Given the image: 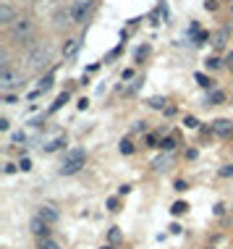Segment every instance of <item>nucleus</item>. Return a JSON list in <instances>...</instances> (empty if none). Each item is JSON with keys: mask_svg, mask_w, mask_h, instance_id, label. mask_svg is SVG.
Masks as SVG:
<instances>
[{"mask_svg": "<svg viewBox=\"0 0 233 249\" xmlns=\"http://www.w3.org/2000/svg\"><path fill=\"white\" fill-rule=\"evenodd\" d=\"M186 210H189L186 202H176V205H173V215H181V213H186Z\"/></svg>", "mask_w": 233, "mask_h": 249, "instance_id": "f3484780", "label": "nucleus"}, {"mask_svg": "<svg viewBox=\"0 0 233 249\" xmlns=\"http://www.w3.org/2000/svg\"><path fill=\"white\" fill-rule=\"evenodd\" d=\"M11 34H14L16 40H27L31 34V21L29 18H16V21L11 24Z\"/></svg>", "mask_w": 233, "mask_h": 249, "instance_id": "39448f33", "label": "nucleus"}, {"mask_svg": "<svg viewBox=\"0 0 233 249\" xmlns=\"http://www.w3.org/2000/svg\"><path fill=\"white\" fill-rule=\"evenodd\" d=\"M207 66H210V68H217L220 61H217V58H207Z\"/></svg>", "mask_w": 233, "mask_h": 249, "instance_id": "b1692460", "label": "nucleus"}, {"mask_svg": "<svg viewBox=\"0 0 233 249\" xmlns=\"http://www.w3.org/2000/svg\"><path fill=\"white\" fill-rule=\"evenodd\" d=\"M220 173H223V176H233V165H228V168H223Z\"/></svg>", "mask_w": 233, "mask_h": 249, "instance_id": "bb28decb", "label": "nucleus"}, {"mask_svg": "<svg viewBox=\"0 0 233 249\" xmlns=\"http://www.w3.org/2000/svg\"><path fill=\"white\" fill-rule=\"evenodd\" d=\"M66 100H68V94H66V92H63V94H61V97H58V100H55V105H53V110H58V108H61L63 103H66Z\"/></svg>", "mask_w": 233, "mask_h": 249, "instance_id": "a211bd4d", "label": "nucleus"}, {"mask_svg": "<svg viewBox=\"0 0 233 249\" xmlns=\"http://www.w3.org/2000/svg\"><path fill=\"white\" fill-rule=\"evenodd\" d=\"M8 129H11L8 118H0V131H8Z\"/></svg>", "mask_w": 233, "mask_h": 249, "instance_id": "412c9836", "label": "nucleus"}, {"mask_svg": "<svg viewBox=\"0 0 233 249\" xmlns=\"http://www.w3.org/2000/svg\"><path fill=\"white\" fill-rule=\"evenodd\" d=\"M40 249H61V247H58L55 241H45V244H42Z\"/></svg>", "mask_w": 233, "mask_h": 249, "instance_id": "5701e85b", "label": "nucleus"}, {"mask_svg": "<svg viewBox=\"0 0 233 249\" xmlns=\"http://www.w3.org/2000/svg\"><path fill=\"white\" fill-rule=\"evenodd\" d=\"M0 21H3V24H11V21H14V8H11L8 3L0 5Z\"/></svg>", "mask_w": 233, "mask_h": 249, "instance_id": "1a4fd4ad", "label": "nucleus"}, {"mask_svg": "<svg viewBox=\"0 0 233 249\" xmlns=\"http://www.w3.org/2000/svg\"><path fill=\"white\" fill-rule=\"evenodd\" d=\"M225 66H228L231 71H233V53H228V58H225Z\"/></svg>", "mask_w": 233, "mask_h": 249, "instance_id": "a878e982", "label": "nucleus"}, {"mask_svg": "<svg viewBox=\"0 0 233 249\" xmlns=\"http://www.w3.org/2000/svg\"><path fill=\"white\" fill-rule=\"evenodd\" d=\"M231 14H233V5H231Z\"/></svg>", "mask_w": 233, "mask_h": 249, "instance_id": "cd10ccee", "label": "nucleus"}, {"mask_svg": "<svg viewBox=\"0 0 233 249\" xmlns=\"http://www.w3.org/2000/svg\"><path fill=\"white\" fill-rule=\"evenodd\" d=\"M79 50H81V40H79V37H74V40H68L66 45H63V58H66V61L76 58Z\"/></svg>", "mask_w": 233, "mask_h": 249, "instance_id": "423d86ee", "label": "nucleus"}, {"mask_svg": "<svg viewBox=\"0 0 233 249\" xmlns=\"http://www.w3.org/2000/svg\"><path fill=\"white\" fill-rule=\"evenodd\" d=\"M61 144H66V139H63V137H55L53 142H47V144H45V150H47V152H55Z\"/></svg>", "mask_w": 233, "mask_h": 249, "instance_id": "9b49d317", "label": "nucleus"}, {"mask_svg": "<svg viewBox=\"0 0 233 249\" xmlns=\"http://www.w3.org/2000/svg\"><path fill=\"white\" fill-rule=\"evenodd\" d=\"M14 142H16V144L27 142V134H24V131H18V134H14Z\"/></svg>", "mask_w": 233, "mask_h": 249, "instance_id": "aec40b11", "label": "nucleus"}, {"mask_svg": "<svg viewBox=\"0 0 233 249\" xmlns=\"http://www.w3.org/2000/svg\"><path fill=\"white\" fill-rule=\"evenodd\" d=\"M160 147H163V150H173V147H176V142H173V139H163V142H160Z\"/></svg>", "mask_w": 233, "mask_h": 249, "instance_id": "6ab92c4d", "label": "nucleus"}, {"mask_svg": "<svg viewBox=\"0 0 233 249\" xmlns=\"http://www.w3.org/2000/svg\"><path fill=\"white\" fill-rule=\"evenodd\" d=\"M212 129H215L217 134H231L233 131V124H231V121H225V118H217L215 124H212Z\"/></svg>", "mask_w": 233, "mask_h": 249, "instance_id": "6e6552de", "label": "nucleus"}, {"mask_svg": "<svg viewBox=\"0 0 233 249\" xmlns=\"http://www.w3.org/2000/svg\"><path fill=\"white\" fill-rule=\"evenodd\" d=\"M92 8H94V0H76L74 5H71V21L74 24H84L89 18V14H92Z\"/></svg>", "mask_w": 233, "mask_h": 249, "instance_id": "7ed1b4c3", "label": "nucleus"}, {"mask_svg": "<svg viewBox=\"0 0 233 249\" xmlns=\"http://www.w3.org/2000/svg\"><path fill=\"white\" fill-rule=\"evenodd\" d=\"M24 84V76H21V71H14V68H8L5 66L3 71H0V89H16V87H21Z\"/></svg>", "mask_w": 233, "mask_h": 249, "instance_id": "20e7f679", "label": "nucleus"}, {"mask_svg": "<svg viewBox=\"0 0 233 249\" xmlns=\"http://www.w3.org/2000/svg\"><path fill=\"white\" fill-rule=\"evenodd\" d=\"M84 160H87L84 150H71L68 155L63 157V163H61V173H63V176H74V173H79V171L84 168Z\"/></svg>", "mask_w": 233, "mask_h": 249, "instance_id": "f257e3e1", "label": "nucleus"}, {"mask_svg": "<svg viewBox=\"0 0 233 249\" xmlns=\"http://www.w3.org/2000/svg\"><path fill=\"white\" fill-rule=\"evenodd\" d=\"M50 58H53V50H50V45H37L34 50L29 53V68H34V71H40L42 66H47Z\"/></svg>", "mask_w": 233, "mask_h": 249, "instance_id": "f03ea898", "label": "nucleus"}, {"mask_svg": "<svg viewBox=\"0 0 233 249\" xmlns=\"http://www.w3.org/2000/svg\"><path fill=\"white\" fill-rule=\"evenodd\" d=\"M150 108H157V110H165V97H152Z\"/></svg>", "mask_w": 233, "mask_h": 249, "instance_id": "4468645a", "label": "nucleus"}, {"mask_svg": "<svg viewBox=\"0 0 233 249\" xmlns=\"http://www.w3.org/2000/svg\"><path fill=\"white\" fill-rule=\"evenodd\" d=\"M121 152H124V155H131V152H134V144L128 142V139H124V142H121Z\"/></svg>", "mask_w": 233, "mask_h": 249, "instance_id": "dca6fc26", "label": "nucleus"}, {"mask_svg": "<svg viewBox=\"0 0 233 249\" xmlns=\"http://www.w3.org/2000/svg\"><path fill=\"white\" fill-rule=\"evenodd\" d=\"M21 171H31V160H29V157H24V160H21Z\"/></svg>", "mask_w": 233, "mask_h": 249, "instance_id": "4be33fe9", "label": "nucleus"}, {"mask_svg": "<svg viewBox=\"0 0 233 249\" xmlns=\"http://www.w3.org/2000/svg\"><path fill=\"white\" fill-rule=\"evenodd\" d=\"M210 103H212V105H220V103H225V94H223V92H217V89H215V92H210Z\"/></svg>", "mask_w": 233, "mask_h": 249, "instance_id": "ddd939ff", "label": "nucleus"}, {"mask_svg": "<svg viewBox=\"0 0 233 249\" xmlns=\"http://www.w3.org/2000/svg\"><path fill=\"white\" fill-rule=\"evenodd\" d=\"M184 124H186V126H189V129H197V118H186V121H184Z\"/></svg>", "mask_w": 233, "mask_h": 249, "instance_id": "393cba45", "label": "nucleus"}, {"mask_svg": "<svg viewBox=\"0 0 233 249\" xmlns=\"http://www.w3.org/2000/svg\"><path fill=\"white\" fill-rule=\"evenodd\" d=\"M31 231H34L37 236H45V233H47V223H45L42 218H34V220H31Z\"/></svg>", "mask_w": 233, "mask_h": 249, "instance_id": "9d476101", "label": "nucleus"}, {"mask_svg": "<svg viewBox=\"0 0 233 249\" xmlns=\"http://www.w3.org/2000/svg\"><path fill=\"white\" fill-rule=\"evenodd\" d=\"M37 218H42L45 223H55L58 220V210L50 207V205H45V207H40V215H37Z\"/></svg>", "mask_w": 233, "mask_h": 249, "instance_id": "0eeeda50", "label": "nucleus"}, {"mask_svg": "<svg viewBox=\"0 0 233 249\" xmlns=\"http://www.w3.org/2000/svg\"><path fill=\"white\" fill-rule=\"evenodd\" d=\"M197 81H199V87H204V89H210V87H212L210 76H204V74H197Z\"/></svg>", "mask_w": 233, "mask_h": 249, "instance_id": "2eb2a0df", "label": "nucleus"}, {"mask_svg": "<svg viewBox=\"0 0 233 249\" xmlns=\"http://www.w3.org/2000/svg\"><path fill=\"white\" fill-rule=\"evenodd\" d=\"M53 87V74H47L45 79L40 81V87H37V92H47V89Z\"/></svg>", "mask_w": 233, "mask_h": 249, "instance_id": "f8f14e48", "label": "nucleus"}]
</instances>
